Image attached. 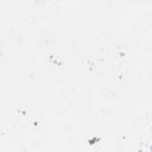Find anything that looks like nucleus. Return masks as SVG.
Segmentation results:
<instances>
[]
</instances>
